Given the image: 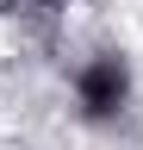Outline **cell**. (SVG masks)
<instances>
[{"label":"cell","mask_w":143,"mask_h":150,"mask_svg":"<svg viewBox=\"0 0 143 150\" xmlns=\"http://www.w3.org/2000/svg\"><path fill=\"white\" fill-rule=\"evenodd\" d=\"M75 100H81V112L87 119H118L124 112V100H131V63L124 56H93L81 75H75Z\"/></svg>","instance_id":"1"}]
</instances>
